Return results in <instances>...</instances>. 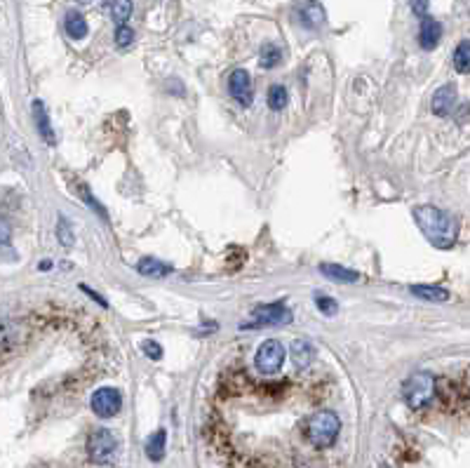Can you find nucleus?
Wrapping results in <instances>:
<instances>
[{"label": "nucleus", "instance_id": "obj_2", "mask_svg": "<svg viewBox=\"0 0 470 468\" xmlns=\"http://www.w3.org/2000/svg\"><path fill=\"white\" fill-rule=\"evenodd\" d=\"M341 431V421L334 412H315L311 419L306 421V438L308 443L318 450L332 447Z\"/></svg>", "mask_w": 470, "mask_h": 468}, {"label": "nucleus", "instance_id": "obj_7", "mask_svg": "<svg viewBox=\"0 0 470 468\" xmlns=\"http://www.w3.org/2000/svg\"><path fill=\"white\" fill-rule=\"evenodd\" d=\"M228 92H231V97L240 106H250L254 97V85H252L250 73L245 69H235L231 73V78H228Z\"/></svg>", "mask_w": 470, "mask_h": 468}, {"label": "nucleus", "instance_id": "obj_9", "mask_svg": "<svg viewBox=\"0 0 470 468\" xmlns=\"http://www.w3.org/2000/svg\"><path fill=\"white\" fill-rule=\"evenodd\" d=\"M254 318L261 320V325H285L292 320V313L285 304H266L254 309Z\"/></svg>", "mask_w": 470, "mask_h": 468}, {"label": "nucleus", "instance_id": "obj_13", "mask_svg": "<svg viewBox=\"0 0 470 468\" xmlns=\"http://www.w3.org/2000/svg\"><path fill=\"white\" fill-rule=\"evenodd\" d=\"M290 353H292L294 365H297L299 370H306V367L315 360V349L306 342V339H297V342H292Z\"/></svg>", "mask_w": 470, "mask_h": 468}, {"label": "nucleus", "instance_id": "obj_20", "mask_svg": "<svg viewBox=\"0 0 470 468\" xmlns=\"http://www.w3.org/2000/svg\"><path fill=\"white\" fill-rule=\"evenodd\" d=\"M280 59H282V52L278 45L273 43H266L259 52V64L264 66V69H275V66L280 64Z\"/></svg>", "mask_w": 470, "mask_h": 468}, {"label": "nucleus", "instance_id": "obj_11", "mask_svg": "<svg viewBox=\"0 0 470 468\" xmlns=\"http://www.w3.org/2000/svg\"><path fill=\"white\" fill-rule=\"evenodd\" d=\"M442 38V24L438 22V19L433 17H426L421 19V29H419V45L423 50H435L438 48Z\"/></svg>", "mask_w": 470, "mask_h": 468}, {"label": "nucleus", "instance_id": "obj_23", "mask_svg": "<svg viewBox=\"0 0 470 468\" xmlns=\"http://www.w3.org/2000/svg\"><path fill=\"white\" fill-rule=\"evenodd\" d=\"M134 40V31L130 29V26H118L116 29V45L118 48H127V45H132Z\"/></svg>", "mask_w": 470, "mask_h": 468}, {"label": "nucleus", "instance_id": "obj_29", "mask_svg": "<svg viewBox=\"0 0 470 468\" xmlns=\"http://www.w3.org/2000/svg\"><path fill=\"white\" fill-rule=\"evenodd\" d=\"M8 243H10V226L3 219V245H8Z\"/></svg>", "mask_w": 470, "mask_h": 468}, {"label": "nucleus", "instance_id": "obj_21", "mask_svg": "<svg viewBox=\"0 0 470 468\" xmlns=\"http://www.w3.org/2000/svg\"><path fill=\"white\" fill-rule=\"evenodd\" d=\"M454 69L459 73H470V40H463L454 50Z\"/></svg>", "mask_w": 470, "mask_h": 468}, {"label": "nucleus", "instance_id": "obj_28", "mask_svg": "<svg viewBox=\"0 0 470 468\" xmlns=\"http://www.w3.org/2000/svg\"><path fill=\"white\" fill-rule=\"evenodd\" d=\"M83 292H85V294H90V297H92V299H94V302H97V304H102V306H109V304H106V299H104V297H99L97 292H92V290H90V287H87V285H83Z\"/></svg>", "mask_w": 470, "mask_h": 468}, {"label": "nucleus", "instance_id": "obj_4", "mask_svg": "<svg viewBox=\"0 0 470 468\" xmlns=\"http://www.w3.org/2000/svg\"><path fill=\"white\" fill-rule=\"evenodd\" d=\"M87 454L94 464H111L118 457V438L109 429H99L87 438Z\"/></svg>", "mask_w": 470, "mask_h": 468}, {"label": "nucleus", "instance_id": "obj_12", "mask_svg": "<svg viewBox=\"0 0 470 468\" xmlns=\"http://www.w3.org/2000/svg\"><path fill=\"white\" fill-rule=\"evenodd\" d=\"M33 120H36V127H38L40 137H43L47 144H55L57 142L55 130L50 127V118H47L45 104L40 102V99H36V102H33Z\"/></svg>", "mask_w": 470, "mask_h": 468}, {"label": "nucleus", "instance_id": "obj_15", "mask_svg": "<svg viewBox=\"0 0 470 468\" xmlns=\"http://www.w3.org/2000/svg\"><path fill=\"white\" fill-rule=\"evenodd\" d=\"M412 294H416L419 299H426V302H433V304L447 302L449 299V292L445 287H438V285H412Z\"/></svg>", "mask_w": 470, "mask_h": 468}, {"label": "nucleus", "instance_id": "obj_27", "mask_svg": "<svg viewBox=\"0 0 470 468\" xmlns=\"http://www.w3.org/2000/svg\"><path fill=\"white\" fill-rule=\"evenodd\" d=\"M409 5H412V12L416 17L421 19L428 17V0H409Z\"/></svg>", "mask_w": 470, "mask_h": 468}, {"label": "nucleus", "instance_id": "obj_10", "mask_svg": "<svg viewBox=\"0 0 470 468\" xmlns=\"http://www.w3.org/2000/svg\"><path fill=\"white\" fill-rule=\"evenodd\" d=\"M454 106H456V88L454 85H442V88L433 95V102H431L433 113L440 118H445L454 111Z\"/></svg>", "mask_w": 470, "mask_h": 468}, {"label": "nucleus", "instance_id": "obj_19", "mask_svg": "<svg viewBox=\"0 0 470 468\" xmlns=\"http://www.w3.org/2000/svg\"><path fill=\"white\" fill-rule=\"evenodd\" d=\"M132 10H134L132 0H111V5H109L111 19H113V22H116L118 26H125L127 19L132 17Z\"/></svg>", "mask_w": 470, "mask_h": 468}, {"label": "nucleus", "instance_id": "obj_17", "mask_svg": "<svg viewBox=\"0 0 470 468\" xmlns=\"http://www.w3.org/2000/svg\"><path fill=\"white\" fill-rule=\"evenodd\" d=\"M320 271L325 273L327 278L332 280H339V283H355L360 276L351 269H346V266H339V264H322Z\"/></svg>", "mask_w": 470, "mask_h": 468}, {"label": "nucleus", "instance_id": "obj_5", "mask_svg": "<svg viewBox=\"0 0 470 468\" xmlns=\"http://www.w3.org/2000/svg\"><path fill=\"white\" fill-rule=\"evenodd\" d=\"M254 365L261 374H275L285 365V346L278 339H268L259 346L257 356H254Z\"/></svg>", "mask_w": 470, "mask_h": 468}, {"label": "nucleus", "instance_id": "obj_26", "mask_svg": "<svg viewBox=\"0 0 470 468\" xmlns=\"http://www.w3.org/2000/svg\"><path fill=\"white\" fill-rule=\"evenodd\" d=\"M59 240H62L64 247H73V243H76V238H73V233L69 231V226H66V222L62 219V224H59Z\"/></svg>", "mask_w": 470, "mask_h": 468}, {"label": "nucleus", "instance_id": "obj_1", "mask_svg": "<svg viewBox=\"0 0 470 468\" xmlns=\"http://www.w3.org/2000/svg\"><path fill=\"white\" fill-rule=\"evenodd\" d=\"M414 219L433 247H438V250L454 247L456 238H459V224H456V219L449 212L433 205H421L414 210Z\"/></svg>", "mask_w": 470, "mask_h": 468}, {"label": "nucleus", "instance_id": "obj_30", "mask_svg": "<svg viewBox=\"0 0 470 468\" xmlns=\"http://www.w3.org/2000/svg\"><path fill=\"white\" fill-rule=\"evenodd\" d=\"M80 5H90V3H94V0H78Z\"/></svg>", "mask_w": 470, "mask_h": 468}, {"label": "nucleus", "instance_id": "obj_25", "mask_svg": "<svg viewBox=\"0 0 470 468\" xmlns=\"http://www.w3.org/2000/svg\"><path fill=\"white\" fill-rule=\"evenodd\" d=\"M141 351H144L151 360H160V358H163V349H160V344L153 342V339H146V342L141 344Z\"/></svg>", "mask_w": 470, "mask_h": 468}, {"label": "nucleus", "instance_id": "obj_3", "mask_svg": "<svg viewBox=\"0 0 470 468\" xmlns=\"http://www.w3.org/2000/svg\"><path fill=\"white\" fill-rule=\"evenodd\" d=\"M402 398H405V403L412 407V410H421V407L431 405V400L435 398L433 374L428 372L412 374V377L405 381V386H402Z\"/></svg>", "mask_w": 470, "mask_h": 468}, {"label": "nucleus", "instance_id": "obj_18", "mask_svg": "<svg viewBox=\"0 0 470 468\" xmlns=\"http://www.w3.org/2000/svg\"><path fill=\"white\" fill-rule=\"evenodd\" d=\"M165 445H167V433L156 431L153 436L146 440V454H149L151 461H160L165 457Z\"/></svg>", "mask_w": 470, "mask_h": 468}, {"label": "nucleus", "instance_id": "obj_22", "mask_svg": "<svg viewBox=\"0 0 470 468\" xmlns=\"http://www.w3.org/2000/svg\"><path fill=\"white\" fill-rule=\"evenodd\" d=\"M287 102H290V95H287L285 85H271V90H268V106H271V111H282Z\"/></svg>", "mask_w": 470, "mask_h": 468}, {"label": "nucleus", "instance_id": "obj_6", "mask_svg": "<svg viewBox=\"0 0 470 468\" xmlns=\"http://www.w3.org/2000/svg\"><path fill=\"white\" fill-rule=\"evenodd\" d=\"M90 407H92V412L97 414V417L109 419V417H116V414L120 412V407H123V398H120L118 389L102 386V389H97L92 393Z\"/></svg>", "mask_w": 470, "mask_h": 468}, {"label": "nucleus", "instance_id": "obj_24", "mask_svg": "<svg viewBox=\"0 0 470 468\" xmlns=\"http://www.w3.org/2000/svg\"><path fill=\"white\" fill-rule=\"evenodd\" d=\"M315 304H318V309L325 313V316H334V313H337V302H334L332 297L320 294V297H315Z\"/></svg>", "mask_w": 470, "mask_h": 468}, {"label": "nucleus", "instance_id": "obj_8", "mask_svg": "<svg viewBox=\"0 0 470 468\" xmlns=\"http://www.w3.org/2000/svg\"><path fill=\"white\" fill-rule=\"evenodd\" d=\"M297 19L299 24L304 26V29H320L322 24H325V10H322L320 3H315V0H299L297 3Z\"/></svg>", "mask_w": 470, "mask_h": 468}, {"label": "nucleus", "instance_id": "obj_14", "mask_svg": "<svg viewBox=\"0 0 470 468\" xmlns=\"http://www.w3.org/2000/svg\"><path fill=\"white\" fill-rule=\"evenodd\" d=\"M64 29H66V33H69V38H73V40H83L87 36V22H85V17L80 15V12H76V10L66 12Z\"/></svg>", "mask_w": 470, "mask_h": 468}, {"label": "nucleus", "instance_id": "obj_16", "mask_svg": "<svg viewBox=\"0 0 470 468\" xmlns=\"http://www.w3.org/2000/svg\"><path fill=\"white\" fill-rule=\"evenodd\" d=\"M137 271L141 276H149V278H165L167 273H172V266H167L165 262H158V259H141L137 264Z\"/></svg>", "mask_w": 470, "mask_h": 468}]
</instances>
